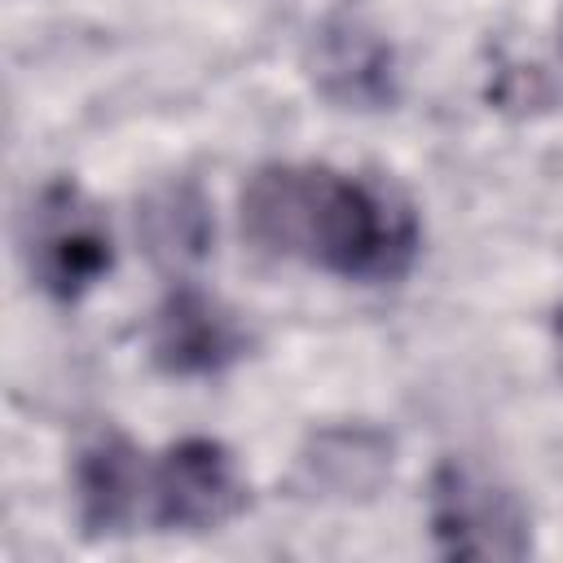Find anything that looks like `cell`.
<instances>
[{
    "label": "cell",
    "mask_w": 563,
    "mask_h": 563,
    "mask_svg": "<svg viewBox=\"0 0 563 563\" xmlns=\"http://www.w3.org/2000/svg\"><path fill=\"white\" fill-rule=\"evenodd\" d=\"M154 523L167 532H216L246 506V484L220 440L189 435L154 471Z\"/></svg>",
    "instance_id": "cell-4"
},
{
    "label": "cell",
    "mask_w": 563,
    "mask_h": 563,
    "mask_svg": "<svg viewBox=\"0 0 563 563\" xmlns=\"http://www.w3.org/2000/svg\"><path fill=\"white\" fill-rule=\"evenodd\" d=\"M22 251L35 286L62 303L88 295L114 264L110 224L101 207L70 180H53L26 211Z\"/></svg>",
    "instance_id": "cell-2"
},
{
    "label": "cell",
    "mask_w": 563,
    "mask_h": 563,
    "mask_svg": "<svg viewBox=\"0 0 563 563\" xmlns=\"http://www.w3.org/2000/svg\"><path fill=\"white\" fill-rule=\"evenodd\" d=\"M141 229H145L150 255L172 264V268L198 264L211 246V216H207V202L198 198L194 185L158 189L141 211Z\"/></svg>",
    "instance_id": "cell-9"
},
{
    "label": "cell",
    "mask_w": 563,
    "mask_h": 563,
    "mask_svg": "<svg viewBox=\"0 0 563 563\" xmlns=\"http://www.w3.org/2000/svg\"><path fill=\"white\" fill-rule=\"evenodd\" d=\"M554 347H559V369H563V312H559V321H554Z\"/></svg>",
    "instance_id": "cell-10"
},
{
    "label": "cell",
    "mask_w": 563,
    "mask_h": 563,
    "mask_svg": "<svg viewBox=\"0 0 563 563\" xmlns=\"http://www.w3.org/2000/svg\"><path fill=\"white\" fill-rule=\"evenodd\" d=\"M246 343L251 339L242 321L198 286H176L154 312L150 347L167 374H180V378L220 374L246 352Z\"/></svg>",
    "instance_id": "cell-5"
},
{
    "label": "cell",
    "mask_w": 563,
    "mask_h": 563,
    "mask_svg": "<svg viewBox=\"0 0 563 563\" xmlns=\"http://www.w3.org/2000/svg\"><path fill=\"white\" fill-rule=\"evenodd\" d=\"M317 84L343 106L374 110L391 101V48L356 18H343L317 44Z\"/></svg>",
    "instance_id": "cell-7"
},
{
    "label": "cell",
    "mask_w": 563,
    "mask_h": 563,
    "mask_svg": "<svg viewBox=\"0 0 563 563\" xmlns=\"http://www.w3.org/2000/svg\"><path fill=\"white\" fill-rule=\"evenodd\" d=\"M145 493V462L128 435L92 440L75 462V501L88 537H119L136 519Z\"/></svg>",
    "instance_id": "cell-6"
},
{
    "label": "cell",
    "mask_w": 563,
    "mask_h": 563,
    "mask_svg": "<svg viewBox=\"0 0 563 563\" xmlns=\"http://www.w3.org/2000/svg\"><path fill=\"white\" fill-rule=\"evenodd\" d=\"M431 532L449 559H523L532 550L523 501L466 462H444L435 471Z\"/></svg>",
    "instance_id": "cell-3"
},
{
    "label": "cell",
    "mask_w": 563,
    "mask_h": 563,
    "mask_svg": "<svg viewBox=\"0 0 563 563\" xmlns=\"http://www.w3.org/2000/svg\"><path fill=\"white\" fill-rule=\"evenodd\" d=\"M299 471L321 497H369L391 471V444L369 427H330L312 435Z\"/></svg>",
    "instance_id": "cell-8"
},
{
    "label": "cell",
    "mask_w": 563,
    "mask_h": 563,
    "mask_svg": "<svg viewBox=\"0 0 563 563\" xmlns=\"http://www.w3.org/2000/svg\"><path fill=\"white\" fill-rule=\"evenodd\" d=\"M242 229L260 251L308 260L347 282H396L418 255L409 207L330 167H260L242 189Z\"/></svg>",
    "instance_id": "cell-1"
}]
</instances>
